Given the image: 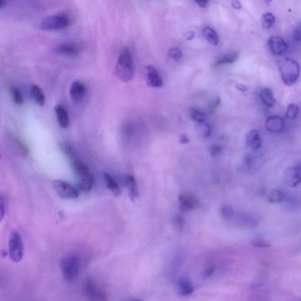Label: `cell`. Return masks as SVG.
I'll list each match as a JSON object with an SVG mask.
<instances>
[{"label":"cell","instance_id":"1","mask_svg":"<svg viewBox=\"0 0 301 301\" xmlns=\"http://www.w3.org/2000/svg\"><path fill=\"white\" fill-rule=\"evenodd\" d=\"M62 149L70 159L71 165L75 173L78 188L84 193H90L93 187L94 178L90 168L78 157L76 150L69 144H64Z\"/></svg>","mask_w":301,"mask_h":301},{"label":"cell","instance_id":"2","mask_svg":"<svg viewBox=\"0 0 301 301\" xmlns=\"http://www.w3.org/2000/svg\"><path fill=\"white\" fill-rule=\"evenodd\" d=\"M135 67L132 53L128 47L121 51L114 68L115 75L123 82H128L134 77Z\"/></svg>","mask_w":301,"mask_h":301},{"label":"cell","instance_id":"3","mask_svg":"<svg viewBox=\"0 0 301 301\" xmlns=\"http://www.w3.org/2000/svg\"><path fill=\"white\" fill-rule=\"evenodd\" d=\"M281 78L285 85L291 86L297 81L300 75V67L297 61L290 58H282L278 61Z\"/></svg>","mask_w":301,"mask_h":301},{"label":"cell","instance_id":"4","mask_svg":"<svg viewBox=\"0 0 301 301\" xmlns=\"http://www.w3.org/2000/svg\"><path fill=\"white\" fill-rule=\"evenodd\" d=\"M62 274L67 282H72L77 278L81 267V259L76 254L65 256L60 262Z\"/></svg>","mask_w":301,"mask_h":301},{"label":"cell","instance_id":"5","mask_svg":"<svg viewBox=\"0 0 301 301\" xmlns=\"http://www.w3.org/2000/svg\"><path fill=\"white\" fill-rule=\"evenodd\" d=\"M71 24V19L66 13H59L47 17L41 21L40 28L43 30L53 31L67 28Z\"/></svg>","mask_w":301,"mask_h":301},{"label":"cell","instance_id":"6","mask_svg":"<svg viewBox=\"0 0 301 301\" xmlns=\"http://www.w3.org/2000/svg\"><path fill=\"white\" fill-rule=\"evenodd\" d=\"M82 289L88 301H108L105 292L93 279H87Z\"/></svg>","mask_w":301,"mask_h":301},{"label":"cell","instance_id":"7","mask_svg":"<svg viewBox=\"0 0 301 301\" xmlns=\"http://www.w3.org/2000/svg\"><path fill=\"white\" fill-rule=\"evenodd\" d=\"M9 255L12 261L19 262L24 255V244L19 232H11L8 243Z\"/></svg>","mask_w":301,"mask_h":301},{"label":"cell","instance_id":"8","mask_svg":"<svg viewBox=\"0 0 301 301\" xmlns=\"http://www.w3.org/2000/svg\"><path fill=\"white\" fill-rule=\"evenodd\" d=\"M53 188L61 198L64 199H76L79 196V191L69 183L55 180L52 182Z\"/></svg>","mask_w":301,"mask_h":301},{"label":"cell","instance_id":"9","mask_svg":"<svg viewBox=\"0 0 301 301\" xmlns=\"http://www.w3.org/2000/svg\"><path fill=\"white\" fill-rule=\"evenodd\" d=\"M301 181V166H294L287 168L283 176V182L290 187H296Z\"/></svg>","mask_w":301,"mask_h":301},{"label":"cell","instance_id":"10","mask_svg":"<svg viewBox=\"0 0 301 301\" xmlns=\"http://www.w3.org/2000/svg\"><path fill=\"white\" fill-rule=\"evenodd\" d=\"M86 85L80 81H75L71 84L70 96L74 104H78L84 99L87 93Z\"/></svg>","mask_w":301,"mask_h":301},{"label":"cell","instance_id":"11","mask_svg":"<svg viewBox=\"0 0 301 301\" xmlns=\"http://www.w3.org/2000/svg\"><path fill=\"white\" fill-rule=\"evenodd\" d=\"M178 201L183 212L193 210L199 205V201L196 196L190 193H185L179 195Z\"/></svg>","mask_w":301,"mask_h":301},{"label":"cell","instance_id":"12","mask_svg":"<svg viewBox=\"0 0 301 301\" xmlns=\"http://www.w3.org/2000/svg\"><path fill=\"white\" fill-rule=\"evenodd\" d=\"M54 51L57 54L68 57H76L80 53V48L75 43H63L55 47Z\"/></svg>","mask_w":301,"mask_h":301},{"label":"cell","instance_id":"13","mask_svg":"<svg viewBox=\"0 0 301 301\" xmlns=\"http://www.w3.org/2000/svg\"><path fill=\"white\" fill-rule=\"evenodd\" d=\"M268 47L273 54L277 56L284 54L288 46L284 38L281 37H271L268 41Z\"/></svg>","mask_w":301,"mask_h":301},{"label":"cell","instance_id":"14","mask_svg":"<svg viewBox=\"0 0 301 301\" xmlns=\"http://www.w3.org/2000/svg\"><path fill=\"white\" fill-rule=\"evenodd\" d=\"M146 70L147 85L153 88L161 87L163 85V81L155 68L149 65L146 67Z\"/></svg>","mask_w":301,"mask_h":301},{"label":"cell","instance_id":"15","mask_svg":"<svg viewBox=\"0 0 301 301\" xmlns=\"http://www.w3.org/2000/svg\"><path fill=\"white\" fill-rule=\"evenodd\" d=\"M54 113L59 126L63 129L67 128L70 119L67 109L63 105L57 104L54 107Z\"/></svg>","mask_w":301,"mask_h":301},{"label":"cell","instance_id":"16","mask_svg":"<svg viewBox=\"0 0 301 301\" xmlns=\"http://www.w3.org/2000/svg\"><path fill=\"white\" fill-rule=\"evenodd\" d=\"M265 126L268 131L274 133L281 132L285 127V122L283 118L278 116H271L267 120Z\"/></svg>","mask_w":301,"mask_h":301},{"label":"cell","instance_id":"17","mask_svg":"<svg viewBox=\"0 0 301 301\" xmlns=\"http://www.w3.org/2000/svg\"><path fill=\"white\" fill-rule=\"evenodd\" d=\"M176 287L177 293L180 296H190L194 292V288L191 282L186 278H179L177 282Z\"/></svg>","mask_w":301,"mask_h":301},{"label":"cell","instance_id":"18","mask_svg":"<svg viewBox=\"0 0 301 301\" xmlns=\"http://www.w3.org/2000/svg\"><path fill=\"white\" fill-rule=\"evenodd\" d=\"M248 147L253 150H257L262 146V138L259 132L256 129H252L248 133L246 137Z\"/></svg>","mask_w":301,"mask_h":301},{"label":"cell","instance_id":"19","mask_svg":"<svg viewBox=\"0 0 301 301\" xmlns=\"http://www.w3.org/2000/svg\"><path fill=\"white\" fill-rule=\"evenodd\" d=\"M126 187L128 188L129 196L132 201H134L139 196L137 187V183L135 177L131 175H126L124 178Z\"/></svg>","mask_w":301,"mask_h":301},{"label":"cell","instance_id":"20","mask_svg":"<svg viewBox=\"0 0 301 301\" xmlns=\"http://www.w3.org/2000/svg\"><path fill=\"white\" fill-rule=\"evenodd\" d=\"M30 94L34 101L38 105L43 107L46 103V97L43 91L37 84H32L30 86Z\"/></svg>","mask_w":301,"mask_h":301},{"label":"cell","instance_id":"21","mask_svg":"<svg viewBox=\"0 0 301 301\" xmlns=\"http://www.w3.org/2000/svg\"><path fill=\"white\" fill-rule=\"evenodd\" d=\"M104 177L106 185H107L108 190L111 192L114 196H120L122 194V191H121L119 185L118 184L116 180L110 174L107 173L104 174Z\"/></svg>","mask_w":301,"mask_h":301},{"label":"cell","instance_id":"22","mask_svg":"<svg viewBox=\"0 0 301 301\" xmlns=\"http://www.w3.org/2000/svg\"><path fill=\"white\" fill-rule=\"evenodd\" d=\"M260 98L264 104L268 107H273L275 105L276 100L273 91L270 88H264L260 93Z\"/></svg>","mask_w":301,"mask_h":301},{"label":"cell","instance_id":"23","mask_svg":"<svg viewBox=\"0 0 301 301\" xmlns=\"http://www.w3.org/2000/svg\"><path fill=\"white\" fill-rule=\"evenodd\" d=\"M203 35L206 40L213 46H217L219 43V37H218L217 32L213 29L207 26L203 29Z\"/></svg>","mask_w":301,"mask_h":301},{"label":"cell","instance_id":"24","mask_svg":"<svg viewBox=\"0 0 301 301\" xmlns=\"http://www.w3.org/2000/svg\"><path fill=\"white\" fill-rule=\"evenodd\" d=\"M238 54L237 52H231L229 54H224L218 59L215 62V66H217L221 64H232L238 60Z\"/></svg>","mask_w":301,"mask_h":301},{"label":"cell","instance_id":"25","mask_svg":"<svg viewBox=\"0 0 301 301\" xmlns=\"http://www.w3.org/2000/svg\"><path fill=\"white\" fill-rule=\"evenodd\" d=\"M10 92L11 99L15 104L18 105L23 104L24 98L23 94L19 88L16 86H11L10 88Z\"/></svg>","mask_w":301,"mask_h":301},{"label":"cell","instance_id":"26","mask_svg":"<svg viewBox=\"0 0 301 301\" xmlns=\"http://www.w3.org/2000/svg\"><path fill=\"white\" fill-rule=\"evenodd\" d=\"M268 201L271 203H277L282 202L285 199V194L281 190L276 189L268 195Z\"/></svg>","mask_w":301,"mask_h":301},{"label":"cell","instance_id":"27","mask_svg":"<svg viewBox=\"0 0 301 301\" xmlns=\"http://www.w3.org/2000/svg\"><path fill=\"white\" fill-rule=\"evenodd\" d=\"M188 114L191 119L197 123L205 122L206 119L205 114L193 108L189 109Z\"/></svg>","mask_w":301,"mask_h":301},{"label":"cell","instance_id":"28","mask_svg":"<svg viewBox=\"0 0 301 301\" xmlns=\"http://www.w3.org/2000/svg\"><path fill=\"white\" fill-rule=\"evenodd\" d=\"M262 27L265 29H270L274 25L276 22V17L273 13L267 12L262 17Z\"/></svg>","mask_w":301,"mask_h":301},{"label":"cell","instance_id":"29","mask_svg":"<svg viewBox=\"0 0 301 301\" xmlns=\"http://www.w3.org/2000/svg\"><path fill=\"white\" fill-rule=\"evenodd\" d=\"M197 127V132L201 136L207 138L211 135V128L208 124L205 122L198 123Z\"/></svg>","mask_w":301,"mask_h":301},{"label":"cell","instance_id":"30","mask_svg":"<svg viewBox=\"0 0 301 301\" xmlns=\"http://www.w3.org/2000/svg\"><path fill=\"white\" fill-rule=\"evenodd\" d=\"M300 111V110L299 106L296 104H291L288 105L287 113H286V117L289 119H296L298 115L299 114Z\"/></svg>","mask_w":301,"mask_h":301},{"label":"cell","instance_id":"31","mask_svg":"<svg viewBox=\"0 0 301 301\" xmlns=\"http://www.w3.org/2000/svg\"><path fill=\"white\" fill-rule=\"evenodd\" d=\"M220 214L224 220L231 221L234 215V211L228 206H223L220 209Z\"/></svg>","mask_w":301,"mask_h":301},{"label":"cell","instance_id":"32","mask_svg":"<svg viewBox=\"0 0 301 301\" xmlns=\"http://www.w3.org/2000/svg\"><path fill=\"white\" fill-rule=\"evenodd\" d=\"M253 246L258 248H268L271 247V244L263 238H256L251 241Z\"/></svg>","mask_w":301,"mask_h":301},{"label":"cell","instance_id":"33","mask_svg":"<svg viewBox=\"0 0 301 301\" xmlns=\"http://www.w3.org/2000/svg\"><path fill=\"white\" fill-rule=\"evenodd\" d=\"M174 225L177 230L182 231L184 228V220L181 215L176 214L174 216L173 219Z\"/></svg>","mask_w":301,"mask_h":301},{"label":"cell","instance_id":"34","mask_svg":"<svg viewBox=\"0 0 301 301\" xmlns=\"http://www.w3.org/2000/svg\"><path fill=\"white\" fill-rule=\"evenodd\" d=\"M169 55L175 61H178L182 58V53L178 48L171 49L169 51Z\"/></svg>","mask_w":301,"mask_h":301},{"label":"cell","instance_id":"35","mask_svg":"<svg viewBox=\"0 0 301 301\" xmlns=\"http://www.w3.org/2000/svg\"><path fill=\"white\" fill-rule=\"evenodd\" d=\"M220 103V99L219 97H217L216 99L213 100L209 105V113H213L215 110H216L218 106L219 105Z\"/></svg>","mask_w":301,"mask_h":301},{"label":"cell","instance_id":"36","mask_svg":"<svg viewBox=\"0 0 301 301\" xmlns=\"http://www.w3.org/2000/svg\"><path fill=\"white\" fill-rule=\"evenodd\" d=\"M293 37L295 41H301V25L298 26L297 27L294 29L293 33Z\"/></svg>","mask_w":301,"mask_h":301},{"label":"cell","instance_id":"37","mask_svg":"<svg viewBox=\"0 0 301 301\" xmlns=\"http://www.w3.org/2000/svg\"><path fill=\"white\" fill-rule=\"evenodd\" d=\"M209 151L212 156H216L222 151V149L218 146H213L211 147Z\"/></svg>","mask_w":301,"mask_h":301},{"label":"cell","instance_id":"38","mask_svg":"<svg viewBox=\"0 0 301 301\" xmlns=\"http://www.w3.org/2000/svg\"><path fill=\"white\" fill-rule=\"evenodd\" d=\"M5 211V199L3 196H1V220L4 218Z\"/></svg>","mask_w":301,"mask_h":301},{"label":"cell","instance_id":"39","mask_svg":"<svg viewBox=\"0 0 301 301\" xmlns=\"http://www.w3.org/2000/svg\"><path fill=\"white\" fill-rule=\"evenodd\" d=\"M215 268L214 266H210L206 268L205 271L204 276L205 278H209L214 274Z\"/></svg>","mask_w":301,"mask_h":301},{"label":"cell","instance_id":"40","mask_svg":"<svg viewBox=\"0 0 301 301\" xmlns=\"http://www.w3.org/2000/svg\"><path fill=\"white\" fill-rule=\"evenodd\" d=\"M179 143L182 144H187L190 143V140L187 135L182 134L179 136Z\"/></svg>","mask_w":301,"mask_h":301},{"label":"cell","instance_id":"41","mask_svg":"<svg viewBox=\"0 0 301 301\" xmlns=\"http://www.w3.org/2000/svg\"><path fill=\"white\" fill-rule=\"evenodd\" d=\"M184 35L186 39L188 41H191L194 39L195 36H196V34H195V32L193 31H189L185 32Z\"/></svg>","mask_w":301,"mask_h":301},{"label":"cell","instance_id":"42","mask_svg":"<svg viewBox=\"0 0 301 301\" xmlns=\"http://www.w3.org/2000/svg\"><path fill=\"white\" fill-rule=\"evenodd\" d=\"M231 5L233 8L238 9V10H239V9H241L242 7L241 2L239 1H233L231 2Z\"/></svg>","mask_w":301,"mask_h":301},{"label":"cell","instance_id":"43","mask_svg":"<svg viewBox=\"0 0 301 301\" xmlns=\"http://www.w3.org/2000/svg\"><path fill=\"white\" fill-rule=\"evenodd\" d=\"M196 2L198 5L200 6V7L204 8L206 7V5H207L208 1H206V0H202V1H196Z\"/></svg>","mask_w":301,"mask_h":301},{"label":"cell","instance_id":"44","mask_svg":"<svg viewBox=\"0 0 301 301\" xmlns=\"http://www.w3.org/2000/svg\"><path fill=\"white\" fill-rule=\"evenodd\" d=\"M236 88H237L238 90L242 91V92H245V91H247V87L243 84H237L236 85Z\"/></svg>","mask_w":301,"mask_h":301},{"label":"cell","instance_id":"45","mask_svg":"<svg viewBox=\"0 0 301 301\" xmlns=\"http://www.w3.org/2000/svg\"><path fill=\"white\" fill-rule=\"evenodd\" d=\"M5 5H6V1H0V8H2L5 7Z\"/></svg>","mask_w":301,"mask_h":301},{"label":"cell","instance_id":"46","mask_svg":"<svg viewBox=\"0 0 301 301\" xmlns=\"http://www.w3.org/2000/svg\"><path fill=\"white\" fill-rule=\"evenodd\" d=\"M140 301V300H134V301Z\"/></svg>","mask_w":301,"mask_h":301}]
</instances>
